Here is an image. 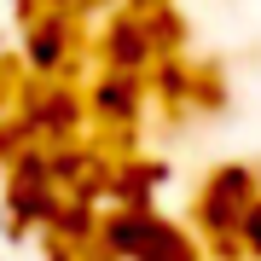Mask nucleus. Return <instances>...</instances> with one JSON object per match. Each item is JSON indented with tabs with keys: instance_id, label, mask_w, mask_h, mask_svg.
Segmentation results:
<instances>
[{
	"instance_id": "obj_10",
	"label": "nucleus",
	"mask_w": 261,
	"mask_h": 261,
	"mask_svg": "<svg viewBox=\"0 0 261 261\" xmlns=\"http://www.w3.org/2000/svg\"><path fill=\"white\" fill-rule=\"evenodd\" d=\"M0 111H6V93H0Z\"/></svg>"
},
{
	"instance_id": "obj_3",
	"label": "nucleus",
	"mask_w": 261,
	"mask_h": 261,
	"mask_svg": "<svg viewBox=\"0 0 261 261\" xmlns=\"http://www.w3.org/2000/svg\"><path fill=\"white\" fill-rule=\"evenodd\" d=\"M87 116V99L70 93V87H35V93L23 99V134H41V140H64V134H75V122Z\"/></svg>"
},
{
	"instance_id": "obj_8",
	"label": "nucleus",
	"mask_w": 261,
	"mask_h": 261,
	"mask_svg": "<svg viewBox=\"0 0 261 261\" xmlns=\"http://www.w3.org/2000/svg\"><path fill=\"white\" fill-rule=\"evenodd\" d=\"M232 244H238L244 255H255V261H261V197H255L250 209H244V221H238V232H232Z\"/></svg>"
},
{
	"instance_id": "obj_1",
	"label": "nucleus",
	"mask_w": 261,
	"mask_h": 261,
	"mask_svg": "<svg viewBox=\"0 0 261 261\" xmlns=\"http://www.w3.org/2000/svg\"><path fill=\"white\" fill-rule=\"evenodd\" d=\"M255 197H261V186H255V174L244 163L215 168V174L203 180V197H197V226L215 232V238H232L238 221H244V209H250Z\"/></svg>"
},
{
	"instance_id": "obj_2",
	"label": "nucleus",
	"mask_w": 261,
	"mask_h": 261,
	"mask_svg": "<svg viewBox=\"0 0 261 261\" xmlns=\"http://www.w3.org/2000/svg\"><path fill=\"white\" fill-rule=\"evenodd\" d=\"M70 47H75V18L70 12H53V6L29 12V23H23V64L35 75H58Z\"/></svg>"
},
{
	"instance_id": "obj_4",
	"label": "nucleus",
	"mask_w": 261,
	"mask_h": 261,
	"mask_svg": "<svg viewBox=\"0 0 261 261\" xmlns=\"http://www.w3.org/2000/svg\"><path fill=\"white\" fill-rule=\"evenodd\" d=\"M157 53H163V41H157V29H151L145 18H116L111 29H105V41H99L105 70H122V75H140Z\"/></svg>"
},
{
	"instance_id": "obj_6",
	"label": "nucleus",
	"mask_w": 261,
	"mask_h": 261,
	"mask_svg": "<svg viewBox=\"0 0 261 261\" xmlns=\"http://www.w3.org/2000/svg\"><path fill=\"white\" fill-rule=\"evenodd\" d=\"M151 226H157V215H151V209H111V215L99 221V232H105V250H111V255L140 261L145 238H151Z\"/></svg>"
},
{
	"instance_id": "obj_7",
	"label": "nucleus",
	"mask_w": 261,
	"mask_h": 261,
	"mask_svg": "<svg viewBox=\"0 0 261 261\" xmlns=\"http://www.w3.org/2000/svg\"><path fill=\"white\" fill-rule=\"evenodd\" d=\"M140 261H203V250H197L180 226L157 221V226H151V238H145V250H140Z\"/></svg>"
},
{
	"instance_id": "obj_9",
	"label": "nucleus",
	"mask_w": 261,
	"mask_h": 261,
	"mask_svg": "<svg viewBox=\"0 0 261 261\" xmlns=\"http://www.w3.org/2000/svg\"><path fill=\"white\" fill-rule=\"evenodd\" d=\"M53 12H82V6H105V0H47Z\"/></svg>"
},
{
	"instance_id": "obj_5",
	"label": "nucleus",
	"mask_w": 261,
	"mask_h": 261,
	"mask_svg": "<svg viewBox=\"0 0 261 261\" xmlns=\"http://www.w3.org/2000/svg\"><path fill=\"white\" fill-rule=\"evenodd\" d=\"M82 99H87V116H99L105 128H122V122L140 116V105H145V82H140V75H122V70H105Z\"/></svg>"
}]
</instances>
